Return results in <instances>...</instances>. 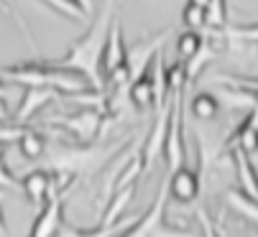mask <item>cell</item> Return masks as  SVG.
I'll use <instances>...</instances> for the list:
<instances>
[{"instance_id": "cell-1", "label": "cell", "mask_w": 258, "mask_h": 237, "mask_svg": "<svg viewBox=\"0 0 258 237\" xmlns=\"http://www.w3.org/2000/svg\"><path fill=\"white\" fill-rule=\"evenodd\" d=\"M118 16V0H102L100 11H95V18L87 28V33H82L75 44L67 49V54L61 59H56L54 64L61 69H72L80 71L90 87L95 92L105 90V79H102V51L107 44V33Z\"/></svg>"}, {"instance_id": "cell-2", "label": "cell", "mask_w": 258, "mask_h": 237, "mask_svg": "<svg viewBox=\"0 0 258 237\" xmlns=\"http://www.w3.org/2000/svg\"><path fill=\"white\" fill-rule=\"evenodd\" d=\"M166 196H169V189L161 186V189L156 191V196H154L151 207L146 209V214H141L138 222L123 232V237H195L192 232H181V229L169 227V224L164 222Z\"/></svg>"}, {"instance_id": "cell-3", "label": "cell", "mask_w": 258, "mask_h": 237, "mask_svg": "<svg viewBox=\"0 0 258 237\" xmlns=\"http://www.w3.org/2000/svg\"><path fill=\"white\" fill-rule=\"evenodd\" d=\"M174 102H171V115H169V125H166V140H164V155H166V164L169 171L174 174L176 169L187 166V148H184V123H181V110H184V90L171 92Z\"/></svg>"}, {"instance_id": "cell-4", "label": "cell", "mask_w": 258, "mask_h": 237, "mask_svg": "<svg viewBox=\"0 0 258 237\" xmlns=\"http://www.w3.org/2000/svg\"><path fill=\"white\" fill-rule=\"evenodd\" d=\"M166 38H169V31H164L161 36L151 38V41H143V44H138L136 49H131V51H128L131 82H136V79H141V76H146V74L151 71V66H154L156 56L161 54V46H164Z\"/></svg>"}, {"instance_id": "cell-5", "label": "cell", "mask_w": 258, "mask_h": 237, "mask_svg": "<svg viewBox=\"0 0 258 237\" xmlns=\"http://www.w3.org/2000/svg\"><path fill=\"white\" fill-rule=\"evenodd\" d=\"M169 196L179 204H189L200 196V189H202V179H200V171L197 169H189V166H181L176 169L171 176H169Z\"/></svg>"}, {"instance_id": "cell-6", "label": "cell", "mask_w": 258, "mask_h": 237, "mask_svg": "<svg viewBox=\"0 0 258 237\" xmlns=\"http://www.w3.org/2000/svg\"><path fill=\"white\" fill-rule=\"evenodd\" d=\"M61 224H64L61 199H59V191H54L49 199L41 204L39 214H36L33 227H31V237H56Z\"/></svg>"}, {"instance_id": "cell-7", "label": "cell", "mask_w": 258, "mask_h": 237, "mask_svg": "<svg viewBox=\"0 0 258 237\" xmlns=\"http://www.w3.org/2000/svg\"><path fill=\"white\" fill-rule=\"evenodd\" d=\"M123 64H128V46L123 41V21L120 16H115L110 33H107L105 51H102V74H113Z\"/></svg>"}, {"instance_id": "cell-8", "label": "cell", "mask_w": 258, "mask_h": 237, "mask_svg": "<svg viewBox=\"0 0 258 237\" xmlns=\"http://www.w3.org/2000/svg\"><path fill=\"white\" fill-rule=\"evenodd\" d=\"M54 95H56V90H51V87H28L26 95L21 97V105L16 110V120L13 123L23 125L26 120H31V117L39 112L46 102L54 100Z\"/></svg>"}, {"instance_id": "cell-9", "label": "cell", "mask_w": 258, "mask_h": 237, "mask_svg": "<svg viewBox=\"0 0 258 237\" xmlns=\"http://www.w3.org/2000/svg\"><path fill=\"white\" fill-rule=\"evenodd\" d=\"M23 194L28 196V202L33 204H44L49 196L54 194V176L49 171H31L21 181Z\"/></svg>"}, {"instance_id": "cell-10", "label": "cell", "mask_w": 258, "mask_h": 237, "mask_svg": "<svg viewBox=\"0 0 258 237\" xmlns=\"http://www.w3.org/2000/svg\"><path fill=\"white\" fill-rule=\"evenodd\" d=\"M56 125L72 130V135H77L82 140H90L100 128V115L97 112H77V115H69V117H59Z\"/></svg>"}, {"instance_id": "cell-11", "label": "cell", "mask_w": 258, "mask_h": 237, "mask_svg": "<svg viewBox=\"0 0 258 237\" xmlns=\"http://www.w3.org/2000/svg\"><path fill=\"white\" fill-rule=\"evenodd\" d=\"M138 222V217H128V219H120L115 224H110V227H95V229H77V227H72L67 219L59 229L56 237H113V234H123L128 227H133Z\"/></svg>"}, {"instance_id": "cell-12", "label": "cell", "mask_w": 258, "mask_h": 237, "mask_svg": "<svg viewBox=\"0 0 258 237\" xmlns=\"http://www.w3.org/2000/svg\"><path fill=\"white\" fill-rule=\"evenodd\" d=\"M233 161H235V169H238V181H240V191L258 199V176H255V169L250 164V158L245 150L240 148H233Z\"/></svg>"}, {"instance_id": "cell-13", "label": "cell", "mask_w": 258, "mask_h": 237, "mask_svg": "<svg viewBox=\"0 0 258 237\" xmlns=\"http://www.w3.org/2000/svg\"><path fill=\"white\" fill-rule=\"evenodd\" d=\"M133 194H136V184H131V186H125V189H118L113 196H110V204H107V209H105V214H102L100 227H110V224L120 222V214H123L125 207L133 202Z\"/></svg>"}, {"instance_id": "cell-14", "label": "cell", "mask_w": 258, "mask_h": 237, "mask_svg": "<svg viewBox=\"0 0 258 237\" xmlns=\"http://www.w3.org/2000/svg\"><path fill=\"white\" fill-rule=\"evenodd\" d=\"M225 204H228L235 214H240V217H245L248 222L258 224V199L243 194L240 189H230V191L225 194Z\"/></svg>"}, {"instance_id": "cell-15", "label": "cell", "mask_w": 258, "mask_h": 237, "mask_svg": "<svg viewBox=\"0 0 258 237\" xmlns=\"http://www.w3.org/2000/svg\"><path fill=\"white\" fill-rule=\"evenodd\" d=\"M128 97L136 107H146V105H151L156 102V87H154V76L151 71L136 79V82H131V90H128Z\"/></svg>"}, {"instance_id": "cell-16", "label": "cell", "mask_w": 258, "mask_h": 237, "mask_svg": "<svg viewBox=\"0 0 258 237\" xmlns=\"http://www.w3.org/2000/svg\"><path fill=\"white\" fill-rule=\"evenodd\" d=\"M233 143H235V148L245 150L248 155L258 150V125H255V120H253V115H248L245 120L240 123V128H238L235 135H233Z\"/></svg>"}, {"instance_id": "cell-17", "label": "cell", "mask_w": 258, "mask_h": 237, "mask_svg": "<svg viewBox=\"0 0 258 237\" xmlns=\"http://www.w3.org/2000/svg\"><path fill=\"white\" fill-rule=\"evenodd\" d=\"M18 148H21V155H23V158H28V161H36V158H41V155H44V150H46V140H44V135H41L39 130L28 128V130L21 135Z\"/></svg>"}, {"instance_id": "cell-18", "label": "cell", "mask_w": 258, "mask_h": 237, "mask_svg": "<svg viewBox=\"0 0 258 237\" xmlns=\"http://www.w3.org/2000/svg\"><path fill=\"white\" fill-rule=\"evenodd\" d=\"M202 49H205V38H202L197 31H184V33H179V38H176L179 61H189V59L197 56Z\"/></svg>"}, {"instance_id": "cell-19", "label": "cell", "mask_w": 258, "mask_h": 237, "mask_svg": "<svg viewBox=\"0 0 258 237\" xmlns=\"http://www.w3.org/2000/svg\"><path fill=\"white\" fill-rule=\"evenodd\" d=\"M220 112V100L212 92H197L192 97V115L197 120H212Z\"/></svg>"}, {"instance_id": "cell-20", "label": "cell", "mask_w": 258, "mask_h": 237, "mask_svg": "<svg viewBox=\"0 0 258 237\" xmlns=\"http://www.w3.org/2000/svg\"><path fill=\"white\" fill-rule=\"evenodd\" d=\"M44 3L54 13H59V16L69 18V21H87L90 18V13L80 6V0H44Z\"/></svg>"}, {"instance_id": "cell-21", "label": "cell", "mask_w": 258, "mask_h": 237, "mask_svg": "<svg viewBox=\"0 0 258 237\" xmlns=\"http://www.w3.org/2000/svg\"><path fill=\"white\" fill-rule=\"evenodd\" d=\"M212 56H215L212 46H210V44H205V49H202L197 56H192L189 61H184V74H187V85H192V82H195L197 74L205 69V64H207V61H212Z\"/></svg>"}, {"instance_id": "cell-22", "label": "cell", "mask_w": 258, "mask_h": 237, "mask_svg": "<svg viewBox=\"0 0 258 237\" xmlns=\"http://www.w3.org/2000/svg\"><path fill=\"white\" fill-rule=\"evenodd\" d=\"M225 36L230 41H238V44H255L258 46V23H250V26H230L225 31Z\"/></svg>"}, {"instance_id": "cell-23", "label": "cell", "mask_w": 258, "mask_h": 237, "mask_svg": "<svg viewBox=\"0 0 258 237\" xmlns=\"http://www.w3.org/2000/svg\"><path fill=\"white\" fill-rule=\"evenodd\" d=\"M181 21H184V26H187V31L207 28V11L187 3V6H184V11H181Z\"/></svg>"}, {"instance_id": "cell-24", "label": "cell", "mask_w": 258, "mask_h": 237, "mask_svg": "<svg viewBox=\"0 0 258 237\" xmlns=\"http://www.w3.org/2000/svg\"><path fill=\"white\" fill-rule=\"evenodd\" d=\"M228 23V6L225 0H212L207 8V28H223Z\"/></svg>"}, {"instance_id": "cell-25", "label": "cell", "mask_w": 258, "mask_h": 237, "mask_svg": "<svg viewBox=\"0 0 258 237\" xmlns=\"http://www.w3.org/2000/svg\"><path fill=\"white\" fill-rule=\"evenodd\" d=\"M28 128L18 125V123H11V125H0V143L3 140H21V135L26 133Z\"/></svg>"}, {"instance_id": "cell-26", "label": "cell", "mask_w": 258, "mask_h": 237, "mask_svg": "<svg viewBox=\"0 0 258 237\" xmlns=\"http://www.w3.org/2000/svg\"><path fill=\"white\" fill-rule=\"evenodd\" d=\"M18 186V179L11 174V169L0 161V189H16Z\"/></svg>"}, {"instance_id": "cell-27", "label": "cell", "mask_w": 258, "mask_h": 237, "mask_svg": "<svg viewBox=\"0 0 258 237\" xmlns=\"http://www.w3.org/2000/svg\"><path fill=\"white\" fill-rule=\"evenodd\" d=\"M197 217H200V222H202V237H217L215 224L210 222V214H207L205 209H197Z\"/></svg>"}, {"instance_id": "cell-28", "label": "cell", "mask_w": 258, "mask_h": 237, "mask_svg": "<svg viewBox=\"0 0 258 237\" xmlns=\"http://www.w3.org/2000/svg\"><path fill=\"white\" fill-rule=\"evenodd\" d=\"M187 3H189V6H197V8H202V11H207L212 0H187Z\"/></svg>"}, {"instance_id": "cell-29", "label": "cell", "mask_w": 258, "mask_h": 237, "mask_svg": "<svg viewBox=\"0 0 258 237\" xmlns=\"http://www.w3.org/2000/svg\"><path fill=\"white\" fill-rule=\"evenodd\" d=\"M8 234V227H6V217H3V207H0V237Z\"/></svg>"}, {"instance_id": "cell-30", "label": "cell", "mask_w": 258, "mask_h": 237, "mask_svg": "<svg viewBox=\"0 0 258 237\" xmlns=\"http://www.w3.org/2000/svg\"><path fill=\"white\" fill-rule=\"evenodd\" d=\"M6 8H8V11H13V0H6Z\"/></svg>"}, {"instance_id": "cell-31", "label": "cell", "mask_w": 258, "mask_h": 237, "mask_svg": "<svg viewBox=\"0 0 258 237\" xmlns=\"http://www.w3.org/2000/svg\"><path fill=\"white\" fill-rule=\"evenodd\" d=\"M0 161H3V143H0Z\"/></svg>"}, {"instance_id": "cell-32", "label": "cell", "mask_w": 258, "mask_h": 237, "mask_svg": "<svg viewBox=\"0 0 258 237\" xmlns=\"http://www.w3.org/2000/svg\"><path fill=\"white\" fill-rule=\"evenodd\" d=\"M0 115H3V107H0Z\"/></svg>"}]
</instances>
